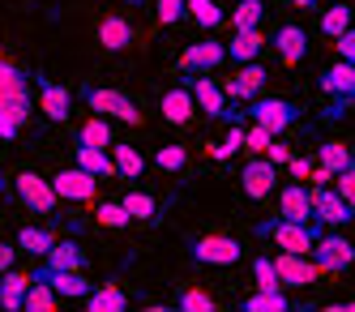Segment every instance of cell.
Here are the masks:
<instances>
[{
	"mask_svg": "<svg viewBox=\"0 0 355 312\" xmlns=\"http://www.w3.org/2000/svg\"><path fill=\"white\" fill-rule=\"evenodd\" d=\"M184 82H189V90H193L197 112H206L210 120H227V124H244V120H248V112L232 107V98H227V90L214 82V77H206V73H189Z\"/></svg>",
	"mask_w": 355,
	"mask_h": 312,
	"instance_id": "6da1fadb",
	"label": "cell"
},
{
	"mask_svg": "<svg viewBox=\"0 0 355 312\" xmlns=\"http://www.w3.org/2000/svg\"><path fill=\"white\" fill-rule=\"evenodd\" d=\"M257 236H261V240H274V248H283V252H313L321 227H317V218H313V223H295V218H283V214H278V218L257 223Z\"/></svg>",
	"mask_w": 355,
	"mask_h": 312,
	"instance_id": "7a4b0ae2",
	"label": "cell"
},
{
	"mask_svg": "<svg viewBox=\"0 0 355 312\" xmlns=\"http://www.w3.org/2000/svg\"><path fill=\"white\" fill-rule=\"evenodd\" d=\"M82 98H86V107H90V112L107 116V120H120V124H141L137 103L124 94V90H112V86H86V90H82Z\"/></svg>",
	"mask_w": 355,
	"mask_h": 312,
	"instance_id": "3957f363",
	"label": "cell"
},
{
	"mask_svg": "<svg viewBox=\"0 0 355 312\" xmlns=\"http://www.w3.org/2000/svg\"><path fill=\"white\" fill-rule=\"evenodd\" d=\"M13 193H17V201L26 205V210H35V214H56V205H60L52 180L39 175V171H17V175H13Z\"/></svg>",
	"mask_w": 355,
	"mask_h": 312,
	"instance_id": "277c9868",
	"label": "cell"
},
{
	"mask_svg": "<svg viewBox=\"0 0 355 312\" xmlns=\"http://www.w3.org/2000/svg\"><path fill=\"white\" fill-rule=\"evenodd\" d=\"M189 252H193L197 266H214V270H227V266H236L244 257L240 240H232V236H197L189 244Z\"/></svg>",
	"mask_w": 355,
	"mask_h": 312,
	"instance_id": "5b68a950",
	"label": "cell"
},
{
	"mask_svg": "<svg viewBox=\"0 0 355 312\" xmlns=\"http://www.w3.org/2000/svg\"><path fill=\"white\" fill-rule=\"evenodd\" d=\"M248 116H252V124H261V128H270V133L278 137V133H287V128L300 120V107L295 103H287V98H252L248 103Z\"/></svg>",
	"mask_w": 355,
	"mask_h": 312,
	"instance_id": "8992f818",
	"label": "cell"
},
{
	"mask_svg": "<svg viewBox=\"0 0 355 312\" xmlns=\"http://www.w3.org/2000/svg\"><path fill=\"white\" fill-rule=\"evenodd\" d=\"M309 257L321 266V274H343L355 261V244L347 236H338V231H329V236H317V244H313Z\"/></svg>",
	"mask_w": 355,
	"mask_h": 312,
	"instance_id": "52a82bcc",
	"label": "cell"
},
{
	"mask_svg": "<svg viewBox=\"0 0 355 312\" xmlns=\"http://www.w3.org/2000/svg\"><path fill=\"white\" fill-rule=\"evenodd\" d=\"M313 218L325 227H347L355 218V205L343 201V193L334 184H313Z\"/></svg>",
	"mask_w": 355,
	"mask_h": 312,
	"instance_id": "ba28073f",
	"label": "cell"
},
{
	"mask_svg": "<svg viewBox=\"0 0 355 312\" xmlns=\"http://www.w3.org/2000/svg\"><path fill=\"white\" fill-rule=\"evenodd\" d=\"M52 189H56L60 201L82 205V201H94V193H98V175H90L86 167H64V171L52 175Z\"/></svg>",
	"mask_w": 355,
	"mask_h": 312,
	"instance_id": "9c48e42d",
	"label": "cell"
},
{
	"mask_svg": "<svg viewBox=\"0 0 355 312\" xmlns=\"http://www.w3.org/2000/svg\"><path fill=\"white\" fill-rule=\"evenodd\" d=\"M274 270H278V282H283V287H309V282L321 278V266L309 252H278Z\"/></svg>",
	"mask_w": 355,
	"mask_h": 312,
	"instance_id": "30bf717a",
	"label": "cell"
},
{
	"mask_svg": "<svg viewBox=\"0 0 355 312\" xmlns=\"http://www.w3.org/2000/svg\"><path fill=\"white\" fill-rule=\"evenodd\" d=\"M274 180H278V167L266 159V154L248 159L244 171H240V184H244V197H248V201H266V197L274 193Z\"/></svg>",
	"mask_w": 355,
	"mask_h": 312,
	"instance_id": "8fae6325",
	"label": "cell"
},
{
	"mask_svg": "<svg viewBox=\"0 0 355 312\" xmlns=\"http://www.w3.org/2000/svg\"><path fill=\"white\" fill-rule=\"evenodd\" d=\"M227 98H236V103H252L261 90H266V69L257 60H248V64H236V73L227 77Z\"/></svg>",
	"mask_w": 355,
	"mask_h": 312,
	"instance_id": "7c38bea8",
	"label": "cell"
},
{
	"mask_svg": "<svg viewBox=\"0 0 355 312\" xmlns=\"http://www.w3.org/2000/svg\"><path fill=\"white\" fill-rule=\"evenodd\" d=\"M227 60V43L218 39H201V43H189L184 56H180V73H210Z\"/></svg>",
	"mask_w": 355,
	"mask_h": 312,
	"instance_id": "4fadbf2b",
	"label": "cell"
},
{
	"mask_svg": "<svg viewBox=\"0 0 355 312\" xmlns=\"http://www.w3.org/2000/svg\"><path fill=\"white\" fill-rule=\"evenodd\" d=\"M274 51H278V60H283L287 69H295L304 56H309V35H304V26H295V21L278 26L274 31Z\"/></svg>",
	"mask_w": 355,
	"mask_h": 312,
	"instance_id": "5bb4252c",
	"label": "cell"
},
{
	"mask_svg": "<svg viewBox=\"0 0 355 312\" xmlns=\"http://www.w3.org/2000/svg\"><path fill=\"white\" fill-rule=\"evenodd\" d=\"M31 278H43V282H52V291L60 295V300H86L94 287H90V282L82 278V270H35Z\"/></svg>",
	"mask_w": 355,
	"mask_h": 312,
	"instance_id": "9a60e30c",
	"label": "cell"
},
{
	"mask_svg": "<svg viewBox=\"0 0 355 312\" xmlns=\"http://www.w3.org/2000/svg\"><path fill=\"white\" fill-rule=\"evenodd\" d=\"M278 214L295 223H313V189L309 184H283L278 193Z\"/></svg>",
	"mask_w": 355,
	"mask_h": 312,
	"instance_id": "2e32d148",
	"label": "cell"
},
{
	"mask_svg": "<svg viewBox=\"0 0 355 312\" xmlns=\"http://www.w3.org/2000/svg\"><path fill=\"white\" fill-rule=\"evenodd\" d=\"M35 86H39V112L52 120V124H60V120H69V90L64 86H56V82H47V77H35Z\"/></svg>",
	"mask_w": 355,
	"mask_h": 312,
	"instance_id": "e0dca14e",
	"label": "cell"
},
{
	"mask_svg": "<svg viewBox=\"0 0 355 312\" xmlns=\"http://www.w3.org/2000/svg\"><path fill=\"white\" fill-rule=\"evenodd\" d=\"M159 112H163V120H167V124H189V120H193V112H197V103H193V90H189V82L171 86V90L163 94V103H159Z\"/></svg>",
	"mask_w": 355,
	"mask_h": 312,
	"instance_id": "ac0fdd59",
	"label": "cell"
},
{
	"mask_svg": "<svg viewBox=\"0 0 355 312\" xmlns=\"http://www.w3.org/2000/svg\"><path fill=\"white\" fill-rule=\"evenodd\" d=\"M321 90L329 98H351L355 103V64L351 60H338V64H329L321 73Z\"/></svg>",
	"mask_w": 355,
	"mask_h": 312,
	"instance_id": "d6986e66",
	"label": "cell"
},
{
	"mask_svg": "<svg viewBox=\"0 0 355 312\" xmlns=\"http://www.w3.org/2000/svg\"><path fill=\"white\" fill-rule=\"evenodd\" d=\"M240 308L244 312H291V308H300L291 295H283V287H257L248 300H240Z\"/></svg>",
	"mask_w": 355,
	"mask_h": 312,
	"instance_id": "ffe728a7",
	"label": "cell"
},
{
	"mask_svg": "<svg viewBox=\"0 0 355 312\" xmlns=\"http://www.w3.org/2000/svg\"><path fill=\"white\" fill-rule=\"evenodd\" d=\"M98 43H103L107 51H124V47H129L133 43V21L129 17H120V13H112V17H103V21H98Z\"/></svg>",
	"mask_w": 355,
	"mask_h": 312,
	"instance_id": "44dd1931",
	"label": "cell"
},
{
	"mask_svg": "<svg viewBox=\"0 0 355 312\" xmlns=\"http://www.w3.org/2000/svg\"><path fill=\"white\" fill-rule=\"evenodd\" d=\"M43 266H47V270H82V266H86V252H82L78 240H56L52 248H47Z\"/></svg>",
	"mask_w": 355,
	"mask_h": 312,
	"instance_id": "7402d4cb",
	"label": "cell"
},
{
	"mask_svg": "<svg viewBox=\"0 0 355 312\" xmlns=\"http://www.w3.org/2000/svg\"><path fill=\"white\" fill-rule=\"evenodd\" d=\"M261 47H266V35H261V26H257V31H236V39L227 43V60H236V64H248V60H257V56H261Z\"/></svg>",
	"mask_w": 355,
	"mask_h": 312,
	"instance_id": "603a6c76",
	"label": "cell"
},
{
	"mask_svg": "<svg viewBox=\"0 0 355 312\" xmlns=\"http://www.w3.org/2000/svg\"><path fill=\"white\" fill-rule=\"evenodd\" d=\"M73 159H78V167H86V171L98 175V180L120 175V171H116V159H112L107 150H98V146H73Z\"/></svg>",
	"mask_w": 355,
	"mask_h": 312,
	"instance_id": "cb8c5ba5",
	"label": "cell"
},
{
	"mask_svg": "<svg viewBox=\"0 0 355 312\" xmlns=\"http://www.w3.org/2000/svg\"><path fill=\"white\" fill-rule=\"evenodd\" d=\"M26 287H31V274L5 270V274H0V308L17 312V308H21V300H26Z\"/></svg>",
	"mask_w": 355,
	"mask_h": 312,
	"instance_id": "d4e9b609",
	"label": "cell"
},
{
	"mask_svg": "<svg viewBox=\"0 0 355 312\" xmlns=\"http://www.w3.org/2000/svg\"><path fill=\"white\" fill-rule=\"evenodd\" d=\"M0 103H9V107H17V112H31V77L21 69L0 82Z\"/></svg>",
	"mask_w": 355,
	"mask_h": 312,
	"instance_id": "484cf974",
	"label": "cell"
},
{
	"mask_svg": "<svg viewBox=\"0 0 355 312\" xmlns=\"http://www.w3.org/2000/svg\"><path fill=\"white\" fill-rule=\"evenodd\" d=\"M86 308H90V312H124V308H129V295H124L116 282H103L98 291L86 295Z\"/></svg>",
	"mask_w": 355,
	"mask_h": 312,
	"instance_id": "4316f807",
	"label": "cell"
},
{
	"mask_svg": "<svg viewBox=\"0 0 355 312\" xmlns=\"http://www.w3.org/2000/svg\"><path fill=\"white\" fill-rule=\"evenodd\" d=\"M112 159H116V171H120L124 180H141V171H146V159H141V150H137V146L112 141Z\"/></svg>",
	"mask_w": 355,
	"mask_h": 312,
	"instance_id": "83f0119b",
	"label": "cell"
},
{
	"mask_svg": "<svg viewBox=\"0 0 355 312\" xmlns=\"http://www.w3.org/2000/svg\"><path fill=\"white\" fill-rule=\"evenodd\" d=\"M120 201H124V210H129L133 223H155L159 218V201L150 197V193H141V189H129Z\"/></svg>",
	"mask_w": 355,
	"mask_h": 312,
	"instance_id": "f1b7e54d",
	"label": "cell"
},
{
	"mask_svg": "<svg viewBox=\"0 0 355 312\" xmlns=\"http://www.w3.org/2000/svg\"><path fill=\"white\" fill-rule=\"evenodd\" d=\"M56 304H60V295L52 291V282L31 278V287H26V300H21V308H26V312H52Z\"/></svg>",
	"mask_w": 355,
	"mask_h": 312,
	"instance_id": "f546056e",
	"label": "cell"
},
{
	"mask_svg": "<svg viewBox=\"0 0 355 312\" xmlns=\"http://www.w3.org/2000/svg\"><path fill=\"white\" fill-rule=\"evenodd\" d=\"M56 244V236L47 227H21L17 231V248L21 252H31V257H47V248Z\"/></svg>",
	"mask_w": 355,
	"mask_h": 312,
	"instance_id": "4dcf8cb0",
	"label": "cell"
},
{
	"mask_svg": "<svg viewBox=\"0 0 355 312\" xmlns=\"http://www.w3.org/2000/svg\"><path fill=\"white\" fill-rule=\"evenodd\" d=\"M78 146H112V120L107 116H90L82 128H78Z\"/></svg>",
	"mask_w": 355,
	"mask_h": 312,
	"instance_id": "1f68e13d",
	"label": "cell"
},
{
	"mask_svg": "<svg viewBox=\"0 0 355 312\" xmlns=\"http://www.w3.org/2000/svg\"><path fill=\"white\" fill-rule=\"evenodd\" d=\"M317 163H321V167H329V171L338 175L343 167H351V163H355V150H347L343 141H321V146H317Z\"/></svg>",
	"mask_w": 355,
	"mask_h": 312,
	"instance_id": "d6a6232c",
	"label": "cell"
},
{
	"mask_svg": "<svg viewBox=\"0 0 355 312\" xmlns=\"http://www.w3.org/2000/svg\"><path fill=\"white\" fill-rule=\"evenodd\" d=\"M261 17H266V5H261V0H240V5L232 9V26H236V31H257Z\"/></svg>",
	"mask_w": 355,
	"mask_h": 312,
	"instance_id": "836d02e7",
	"label": "cell"
},
{
	"mask_svg": "<svg viewBox=\"0 0 355 312\" xmlns=\"http://www.w3.org/2000/svg\"><path fill=\"white\" fill-rule=\"evenodd\" d=\"M355 21V9H347V5H334V9H325L321 13V31L329 35V39H338L343 31H347V26Z\"/></svg>",
	"mask_w": 355,
	"mask_h": 312,
	"instance_id": "e575fe53",
	"label": "cell"
},
{
	"mask_svg": "<svg viewBox=\"0 0 355 312\" xmlns=\"http://www.w3.org/2000/svg\"><path fill=\"white\" fill-rule=\"evenodd\" d=\"M189 17L201 26V31H214V26L223 21V9L214 5V0H189Z\"/></svg>",
	"mask_w": 355,
	"mask_h": 312,
	"instance_id": "d590c367",
	"label": "cell"
},
{
	"mask_svg": "<svg viewBox=\"0 0 355 312\" xmlns=\"http://www.w3.org/2000/svg\"><path fill=\"white\" fill-rule=\"evenodd\" d=\"M26 120H31V112H17V107H9V103H0V141H13Z\"/></svg>",
	"mask_w": 355,
	"mask_h": 312,
	"instance_id": "8d00e7d4",
	"label": "cell"
},
{
	"mask_svg": "<svg viewBox=\"0 0 355 312\" xmlns=\"http://www.w3.org/2000/svg\"><path fill=\"white\" fill-rule=\"evenodd\" d=\"M94 214H98V223L112 227V231H120V227H129V223H133V218H129V210H124V201H103Z\"/></svg>",
	"mask_w": 355,
	"mask_h": 312,
	"instance_id": "74e56055",
	"label": "cell"
},
{
	"mask_svg": "<svg viewBox=\"0 0 355 312\" xmlns=\"http://www.w3.org/2000/svg\"><path fill=\"white\" fill-rule=\"evenodd\" d=\"M175 308H184V312H210V308H214V295L201 291V287H189V291H180Z\"/></svg>",
	"mask_w": 355,
	"mask_h": 312,
	"instance_id": "f35d334b",
	"label": "cell"
},
{
	"mask_svg": "<svg viewBox=\"0 0 355 312\" xmlns=\"http://www.w3.org/2000/svg\"><path fill=\"white\" fill-rule=\"evenodd\" d=\"M236 150H244V124H232V128H227V137H223V141H218L210 154H214V159L223 163V159H232Z\"/></svg>",
	"mask_w": 355,
	"mask_h": 312,
	"instance_id": "ab89813d",
	"label": "cell"
},
{
	"mask_svg": "<svg viewBox=\"0 0 355 312\" xmlns=\"http://www.w3.org/2000/svg\"><path fill=\"white\" fill-rule=\"evenodd\" d=\"M252 282H257V287H283L278 270H274V257H252Z\"/></svg>",
	"mask_w": 355,
	"mask_h": 312,
	"instance_id": "60d3db41",
	"label": "cell"
},
{
	"mask_svg": "<svg viewBox=\"0 0 355 312\" xmlns=\"http://www.w3.org/2000/svg\"><path fill=\"white\" fill-rule=\"evenodd\" d=\"M270 141H274L270 128H261V124H248V128H244V150H248V154H266Z\"/></svg>",
	"mask_w": 355,
	"mask_h": 312,
	"instance_id": "b9f144b4",
	"label": "cell"
},
{
	"mask_svg": "<svg viewBox=\"0 0 355 312\" xmlns=\"http://www.w3.org/2000/svg\"><path fill=\"white\" fill-rule=\"evenodd\" d=\"M155 163H159L163 171H180V167L189 163V150H184V146H163V150L155 154Z\"/></svg>",
	"mask_w": 355,
	"mask_h": 312,
	"instance_id": "7bdbcfd3",
	"label": "cell"
},
{
	"mask_svg": "<svg viewBox=\"0 0 355 312\" xmlns=\"http://www.w3.org/2000/svg\"><path fill=\"white\" fill-rule=\"evenodd\" d=\"M155 13H159L163 26H175V21L189 13V0H159V9H155Z\"/></svg>",
	"mask_w": 355,
	"mask_h": 312,
	"instance_id": "ee69618b",
	"label": "cell"
},
{
	"mask_svg": "<svg viewBox=\"0 0 355 312\" xmlns=\"http://www.w3.org/2000/svg\"><path fill=\"white\" fill-rule=\"evenodd\" d=\"M334 189L343 193V201H351V205H355V163H351V167H343V171L334 175Z\"/></svg>",
	"mask_w": 355,
	"mask_h": 312,
	"instance_id": "f6af8a7d",
	"label": "cell"
},
{
	"mask_svg": "<svg viewBox=\"0 0 355 312\" xmlns=\"http://www.w3.org/2000/svg\"><path fill=\"white\" fill-rule=\"evenodd\" d=\"M334 47H338V60H351L355 64V26H347V31L334 39Z\"/></svg>",
	"mask_w": 355,
	"mask_h": 312,
	"instance_id": "bcb514c9",
	"label": "cell"
},
{
	"mask_svg": "<svg viewBox=\"0 0 355 312\" xmlns=\"http://www.w3.org/2000/svg\"><path fill=\"white\" fill-rule=\"evenodd\" d=\"M266 159H270L274 167H283V163L291 159V150H287V146H278V141H270V150H266Z\"/></svg>",
	"mask_w": 355,
	"mask_h": 312,
	"instance_id": "7dc6e473",
	"label": "cell"
},
{
	"mask_svg": "<svg viewBox=\"0 0 355 312\" xmlns=\"http://www.w3.org/2000/svg\"><path fill=\"white\" fill-rule=\"evenodd\" d=\"M287 167H291V175H295V180H309V171H313V163H309V159H295V154L287 159Z\"/></svg>",
	"mask_w": 355,
	"mask_h": 312,
	"instance_id": "c3c4849f",
	"label": "cell"
},
{
	"mask_svg": "<svg viewBox=\"0 0 355 312\" xmlns=\"http://www.w3.org/2000/svg\"><path fill=\"white\" fill-rule=\"evenodd\" d=\"M13 244H5V240H0V274H5V270H13Z\"/></svg>",
	"mask_w": 355,
	"mask_h": 312,
	"instance_id": "681fc988",
	"label": "cell"
},
{
	"mask_svg": "<svg viewBox=\"0 0 355 312\" xmlns=\"http://www.w3.org/2000/svg\"><path fill=\"white\" fill-rule=\"evenodd\" d=\"M17 73V64L13 60H5V56H0V82H5V77H13Z\"/></svg>",
	"mask_w": 355,
	"mask_h": 312,
	"instance_id": "f907efd6",
	"label": "cell"
},
{
	"mask_svg": "<svg viewBox=\"0 0 355 312\" xmlns=\"http://www.w3.org/2000/svg\"><path fill=\"white\" fill-rule=\"evenodd\" d=\"M291 5H295V9H317L321 0H291Z\"/></svg>",
	"mask_w": 355,
	"mask_h": 312,
	"instance_id": "816d5d0a",
	"label": "cell"
},
{
	"mask_svg": "<svg viewBox=\"0 0 355 312\" xmlns=\"http://www.w3.org/2000/svg\"><path fill=\"white\" fill-rule=\"evenodd\" d=\"M5 184H9V180H5V171H0V193H5Z\"/></svg>",
	"mask_w": 355,
	"mask_h": 312,
	"instance_id": "f5cc1de1",
	"label": "cell"
}]
</instances>
